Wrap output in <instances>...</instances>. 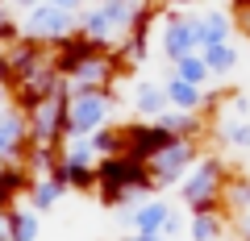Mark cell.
<instances>
[{
  "mask_svg": "<svg viewBox=\"0 0 250 241\" xmlns=\"http://www.w3.org/2000/svg\"><path fill=\"white\" fill-rule=\"evenodd\" d=\"M205 63H208V71H229L238 63V54H233V46L213 42V46H205Z\"/></svg>",
  "mask_w": 250,
  "mask_h": 241,
  "instance_id": "5bb4252c",
  "label": "cell"
},
{
  "mask_svg": "<svg viewBox=\"0 0 250 241\" xmlns=\"http://www.w3.org/2000/svg\"><path fill=\"white\" fill-rule=\"evenodd\" d=\"M59 88H62V75L54 71L50 63H46L42 71H34L29 79L13 83V104L21 108V116H29L34 108H42L46 100H54V96H59Z\"/></svg>",
  "mask_w": 250,
  "mask_h": 241,
  "instance_id": "7a4b0ae2",
  "label": "cell"
},
{
  "mask_svg": "<svg viewBox=\"0 0 250 241\" xmlns=\"http://www.w3.org/2000/svg\"><path fill=\"white\" fill-rule=\"evenodd\" d=\"M46 4H54V9H67V13L75 9V0H46Z\"/></svg>",
  "mask_w": 250,
  "mask_h": 241,
  "instance_id": "44dd1931",
  "label": "cell"
},
{
  "mask_svg": "<svg viewBox=\"0 0 250 241\" xmlns=\"http://www.w3.org/2000/svg\"><path fill=\"white\" fill-rule=\"evenodd\" d=\"M242 233H246V241H250V216H246V221H242Z\"/></svg>",
  "mask_w": 250,
  "mask_h": 241,
  "instance_id": "cb8c5ba5",
  "label": "cell"
},
{
  "mask_svg": "<svg viewBox=\"0 0 250 241\" xmlns=\"http://www.w3.org/2000/svg\"><path fill=\"white\" fill-rule=\"evenodd\" d=\"M184 229V221H179L175 212H167V221H163V237H171V233H179Z\"/></svg>",
  "mask_w": 250,
  "mask_h": 241,
  "instance_id": "d6986e66",
  "label": "cell"
},
{
  "mask_svg": "<svg viewBox=\"0 0 250 241\" xmlns=\"http://www.w3.org/2000/svg\"><path fill=\"white\" fill-rule=\"evenodd\" d=\"M229 196H233V204H242V208H250V183H238V187H233Z\"/></svg>",
  "mask_w": 250,
  "mask_h": 241,
  "instance_id": "ac0fdd59",
  "label": "cell"
},
{
  "mask_svg": "<svg viewBox=\"0 0 250 241\" xmlns=\"http://www.w3.org/2000/svg\"><path fill=\"white\" fill-rule=\"evenodd\" d=\"M104 112H108V96H100V92L75 96V104H71V133L75 137H92L96 129H104Z\"/></svg>",
  "mask_w": 250,
  "mask_h": 241,
  "instance_id": "277c9868",
  "label": "cell"
},
{
  "mask_svg": "<svg viewBox=\"0 0 250 241\" xmlns=\"http://www.w3.org/2000/svg\"><path fill=\"white\" fill-rule=\"evenodd\" d=\"M0 241H9V237H0Z\"/></svg>",
  "mask_w": 250,
  "mask_h": 241,
  "instance_id": "d4e9b609",
  "label": "cell"
},
{
  "mask_svg": "<svg viewBox=\"0 0 250 241\" xmlns=\"http://www.w3.org/2000/svg\"><path fill=\"white\" fill-rule=\"evenodd\" d=\"M67 29H71V13L54 9V4H38V9L29 13V21H25V34L38 37V42H54V37H62Z\"/></svg>",
  "mask_w": 250,
  "mask_h": 241,
  "instance_id": "8992f818",
  "label": "cell"
},
{
  "mask_svg": "<svg viewBox=\"0 0 250 241\" xmlns=\"http://www.w3.org/2000/svg\"><path fill=\"white\" fill-rule=\"evenodd\" d=\"M221 216H192V241H213V237H221Z\"/></svg>",
  "mask_w": 250,
  "mask_h": 241,
  "instance_id": "9a60e30c",
  "label": "cell"
},
{
  "mask_svg": "<svg viewBox=\"0 0 250 241\" xmlns=\"http://www.w3.org/2000/svg\"><path fill=\"white\" fill-rule=\"evenodd\" d=\"M134 104H138V112L159 116L171 100H167V88H163V83H146V88H138V100H134Z\"/></svg>",
  "mask_w": 250,
  "mask_h": 241,
  "instance_id": "30bf717a",
  "label": "cell"
},
{
  "mask_svg": "<svg viewBox=\"0 0 250 241\" xmlns=\"http://www.w3.org/2000/svg\"><path fill=\"white\" fill-rule=\"evenodd\" d=\"M34 237H38V216L9 208V241H34Z\"/></svg>",
  "mask_w": 250,
  "mask_h": 241,
  "instance_id": "7c38bea8",
  "label": "cell"
},
{
  "mask_svg": "<svg viewBox=\"0 0 250 241\" xmlns=\"http://www.w3.org/2000/svg\"><path fill=\"white\" fill-rule=\"evenodd\" d=\"M125 133H129V158H138V162H154L159 154H167L171 146L179 142L175 133H171L167 125H125Z\"/></svg>",
  "mask_w": 250,
  "mask_h": 241,
  "instance_id": "3957f363",
  "label": "cell"
},
{
  "mask_svg": "<svg viewBox=\"0 0 250 241\" xmlns=\"http://www.w3.org/2000/svg\"><path fill=\"white\" fill-rule=\"evenodd\" d=\"M233 13H250V0H233Z\"/></svg>",
  "mask_w": 250,
  "mask_h": 241,
  "instance_id": "603a6c76",
  "label": "cell"
},
{
  "mask_svg": "<svg viewBox=\"0 0 250 241\" xmlns=\"http://www.w3.org/2000/svg\"><path fill=\"white\" fill-rule=\"evenodd\" d=\"M29 133V121L17 112H0V162L13 158V150H17V142Z\"/></svg>",
  "mask_w": 250,
  "mask_h": 241,
  "instance_id": "ba28073f",
  "label": "cell"
},
{
  "mask_svg": "<svg viewBox=\"0 0 250 241\" xmlns=\"http://www.w3.org/2000/svg\"><path fill=\"white\" fill-rule=\"evenodd\" d=\"M229 142L233 146H250V125H233L229 129Z\"/></svg>",
  "mask_w": 250,
  "mask_h": 241,
  "instance_id": "e0dca14e",
  "label": "cell"
},
{
  "mask_svg": "<svg viewBox=\"0 0 250 241\" xmlns=\"http://www.w3.org/2000/svg\"><path fill=\"white\" fill-rule=\"evenodd\" d=\"M217 191H221V162L205 158L184 183V200L192 204V216H213L217 212Z\"/></svg>",
  "mask_w": 250,
  "mask_h": 241,
  "instance_id": "6da1fadb",
  "label": "cell"
},
{
  "mask_svg": "<svg viewBox=\"0 0 250 241\" xmlns=\"http://www.w3.org/2000/svg\"><path fill=\"white\" fill-rule=\"evenodd\" d=\"M188 162H196V142H175L167 154H159V158L150 162L154 187H167V183H175V179L188 170Z\"/></svg>",
  "mask_w": 250,
  "mask_h": 241,
  "instance_id": "5b68a950",
  "label": "cell"
},
{
  "mask_svg": "<svg viewBox=\"0 0 250 241\" xmlns=\"http://www.w3.org/2000/svg\"><path fill=\"white\" fill-rule=\"evenodd\" d=\"M62 191H67V187H62L59 179H46V183H38V187H34V204L46 212V208H54V200H59Z\"/></svg>",
  "mask_w": 250,
  "mask_h": 241,
  "instance_id": "2e32d148",
  "label": "cell"
},
{
  "mask_svg": "<svg viewBox=\"0 0 250 241\" xmlns=\"http://www.w3.org/2000/svg\"><path fill=\"white\" fill-rule=\"evenodd\" d=\"M163 88H167V100L179 108V112H196V108H205V92H200L196 83H184L179 75H171Z\"/></svg>",
  "mask_w": 250,
  "mask_h": 241,
  "instance_id": "52a82bcc",
  "label": "cell"
},
{
  "mask_svg": "<svg viewBox=\"0 0 250 241\" xmlns=\"http://www.w3.org/2000/svg\"><path fill=\"white\" fill-rule=\"evenodd\" d=\"M129 241H167L163 233H138V237H129Z\"/></svg>",
  "mask_w": 250,
  "mask_h": 241,
  "instance_id": "ffe728a7",
  "label": "cell"
},
{
  "mask_svg": "<svg viewBox=\"0 0 250 241\" xmlns=\"http://www.w3.org/2000/svg\"><path fill=\"white\" fill-rule=\"evenodd\" d=\"M167 212H171V208H163V204H142V208L134 212V229H138V233H163Z\"/></svg>",
  "mask_w": 250,
  "mask_h": 241,
  "instance_id": "8fae6325",
  "label": "cell"
},
{
  "mask_svg": "<svg viewBox=\"0 0 250 241\" xmlns=\"http://www.w3.org/2000/svg\"><path fill=\"white\" fill-rule=\"evenodd\" d=\"M192 46H200L192 21H175V25H171V34H167V54L179 63V58H188V54H192Z\"/></svg>",
  "mask_w": 250,
  "mask_h": 241,
  "instance_id": "9c48e42d",
  "label": "cell"
},
{
  "mask_svg": "<svg viewBox=\"0 0 250 241\" xmlns=\"http://www.w3.org/2000/svg\"><path fill=\"white\" fill-rule=\"evenodd\" d=\"M0 237H9V212H0Z\"/></svg>",
  "mask_w": 250,
  "mask_h": 241,
  "instance_id": "7402d4cb",
  "label": "cell"
},
{
  "mask_svg": "<svg viewBox=\"0 0 250 241\" xmlns=\"http://www.w3.org/2000/svg\"><path fill=\"white\" fill-rule=\"evenodd\" d=\"M175 75H179L184 83H196V88H200L213 71H208V63L200 58V54H188V58H179V63H175Z\"/></svg>",
  "mask_w": 250,
  "mask_h": 241,
  "instance_id": "4fadbf2b",
  "label": "cell"
}]
</instances>
